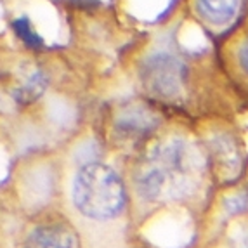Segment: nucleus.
I'll return each mask as SVG.
<instances>
[{
	"label": "nucleus",
	"instance_id": "f257e3e1",
	"mask_svg": "<svg viewBox=\"0 0 248 248\" xmlns=\"http://www.w3.org/2000/svg\"><path fill=\"white\" fill-rule=\"evenodd\" d=\"M208 163L205 146L184 134L156 139L134 163L132 184L149 203L177 202L198 187Z\"/></svg>",
	"mask_w": 248,
	"mask_h": 248
},
{
	"label": "nucleus",
	"instance_id": "f03ea898",
	"mask_svg": "<svg viewBox=\"0 0 248 248\" xmlns=\"http://www.w3.org/2000/svg\"><path fill=\"white\" fill-rule=\"evenodd\" d=\"M75 208L89 219L109 220L124 212L127 191L113 167L97 160L85 161L75 172L71 182Z\"/></svg>",
	"mask_w": 248,
	"mask_h": 248
},
{
	"label": "nucleus",
	"instance_id": "7ed1b4c3",
	"mask_svg": "<svg viewBox=\"0 0 248 248\" xmlns=\"http://www.w3.org/2000/svg\"><path fill=\"white\" fill-rule=\"evenodd\" d=\"M139 78L151 99L179 103L191 85V64L174 50H155L142 61Z\"/></svg>",
	"mask_w": 248,
	"mask_h": 248
},
{
	"label": "nucleus",
	"instance_id": "20e7f679",
	"mask_svg": "<svg viewBox=\"0 0 248 248\" xmlns=\"http://www.w3.org/2000/svg\"><path fill=\"white\" fill-rule=\"evenodd\" d=\"M222 70L231 82L238 99L248 108V16L243 14L240 23L229 30L222 46Z\"/></svg>",
	"mask_w": 248,
	"mask_h": 248
},
{
	"label": "nucleus",
	"instance_id": "39448f33",
	"mask_svg": "<svg viewBox=\"0 0 248 248\" xmlns=\"http://www.w3.org/2000/svg\"><path fill=\"white\" fill-rule=\"evenodd\" d=\"M160 127V118L146 106H127L113 120V137L122 144L139 146L146 142Z\"/></svg>",
	"mask_w": 248,
	"mask_h": 248
},
{
	"label": "nucleus",
	"instance_id": "423d86ee",
	"mask_svg": "<svg viewBox=\"0 0 248 248\" xmlns=\"http://www.w3.org/2000/svg\"><path fill=\"white\" fill-rule=\"evenodd\" d=\"M203 146L210 167H217L219 172H228L231 175L241 170L245 161V144L238 132L231 128H220L219 132L212 134V139L203 142Z\"/></svg>",
	"mask_w": 248,
	"mask_h": 248
},
{
	"label": "nucleus",
	"instance_id": "0eeeda50",
	"mask_svg": "<svg viewBox=\"0 0 248 248\" xmlns=\"http://www.w3.org/2000/svg\"><path fill=\"white\" fill-rule=\"evenodd\" d=\"M191 7L203 26L220 33L240 23L247 11V0H191Z\"/></svg>",
	"mask_w": 248,
	"mask_h": 248
},
{
	"label": "nucleus",
	"instance_id": "6e6552de",
	"mask_svg": "<svg viewBox=\"0 0 248 248\" xmlns=\"http://www.w3.org/2000/svg\"><path fill=\"white\" fill-rule=\"evenodd\" d=\"M77 238L66 222L58 219L44 220L26 236L23 248H75Z\"/></svg>",
	"mask_w": 248,
	"mask_h": 248
},
{
	"label": "nucleus",
	"instance_id": "1a4fd4ad",
	"mask_svg": "<svg viewBox=\"0 0 248 248\" xmlns=\"http://www.w3.org/2000/svg\"><path fill=\"white\" fill-rule=\"evenodd\" d=\"M47 87V77L44 75V71L35 70L25 78V82H21L14 91L13 97L16 101L17 106L26 108L30 104H33L35 101L42 95V92Z\"/></svg>",
	"mask_w": 248,
	"mask_h": 248
},
{
	"label": "nucleus",
	"instance_id": "9d476101",
	"mask_svg": "<svg viewBox=\"0 0 248 248\" xmlns=\"http://www.w3.org/2000/svg\"><path fill=\"white\" fill-rule=\"evenodd\" d=\"M13 30H14V33L17 35V38H19L26 47H30V49H40V47L44 46L42 37L35 31L31 21L26 16H21V17H17V19H14Z\"/></svg>",
	"mask_w": 248,
	"mask_h": 248
},
{
	"label": "nucleus",
	"instance_id": "9b49d317",
	"mask_svg": "<svg viewBox=\"0 0 248 248\" xmlns=\"http://www.w3.org/2000/svg\"><path fill=\"white\" fill-rule=\"evenodd\" d=\"M78 9H94L97 7L99 0H71Z\"/></svg>",
	"mask_w": 248,
	"mask_h": 248
},
{
	"label": "nucleus",
	"instance_id": "f8f14e48",
	"mask_svg": "<svg viewBox=\"0 0 248 248\" xmlns=\"http://www.w3.org/2000/svg\"><path fill=\"white\" fill-rule=\"evenodd\" d=\"M240 248H248V236L243 240V243H241V247Z\"/></svg>",
	"mask_w": 248,
	"mask_h": 248
},
{
	"label": "nucleus",
	"instance_id": "ddd939ff",
	"mask_svg": "<svg viewBox=\"0 0 248 248\" xmlns=\"http://www.w3.org/2000/svg\"><path fill=\"white\" fill-rule=\"evenodd\" d=\"M245 14L248 16V0H247V11H245Z\"/></svg>",
	"mask_w": 248,
	"mask_h": 248
}]
</instances>
